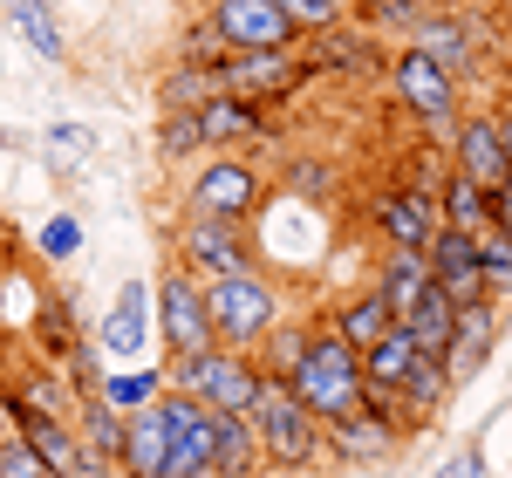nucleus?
<instances>
[{
	"label": "nucleus",
	"mask_w": 512,
	"mask_h": 478,
	"mask_svg": "<svg viewBox=\"0 0 512 478\" xmlns=\"http://www.w3.org/2000/svg\"><path fill=\"white\" fill-rule=\"evenodd\" d=\"M287 390L308 403L315 424H335V417H349L355 403H362V356H355L335 328H315L308 335V356L294 362V376H287Z\"/></svg>",
	"instance_id": "f257e3e1"
},
{
	"label": "nucleus",
	"mask_w": 512,
	"mask_h": 478,
	"mask_svg": "<svg viewBox=\"0 0 512 478\" xmlns=\"http://www.w3.org/2000/svg\"><path fill=\"white\" fill-rule=\"evenodd\" d=\"M171 390L205 403V410H253V397H260V362H253V349L205 342L192 356H171Z\"/></svg>",
	"instance_id": "f03ea898"
},
{
	"label": "nucleus",
	"mask_w": 512,
	"mask_h": 478,
	"mask_svg": "<svg viewBox=\"0 0 512 478\" xmlns=\"http://www.w3.org/2000/svg\"><path fill=\"white\" fill-rule=\"evenodd\" d=\"M246 424H253L260 451H267V465H280V472L315 465L321 424L308 417V403L287 390V376H267V369H260V397H253V410H246Z\"/></svg>",
	"instance_id": "7ed1b4c3"
},
{
	"label": "nucleus",
	"mask_w": 512,
	"mask_h": 478,
	"mask_svg": "<svg viewBox=\"0 0 512 478\" xmlns=\"http://www.w3.org/2000/svg\"><path fill=\"white\" fill-rule=\"evenodd\" d=\"M205 321H212V342L226 349H260V335L280 321V294L267 274H219L205 280Z\"/></svg>",
	"instance_id": "20e7f679"
},
{
	"label": "nucleus",
	"mask_w": 512,
	"mask_h": 478,
	"mask_svg": "<svg viewBox=\"0 0 512 478\" xmlns=\"http://www.w3.org/2000/svg\"><path fill=\"white\" fill-rule=\"evenodd\" d=\"M301 62H294V48H226L219 62H212V82H219V96H233L246 110H267V103H287L294 89H301Z\"/></svg>",
	"instance_id": "39448f33"
},
{
	"label": "nucleus",
	"mask_w": 512,
	"mask_h": 478,
	"mask_svg": "<svg viewBox=\"0 0 512 478\" xmlns=\"http://www.w3.org/2000/svg\"><path fill=\"white\" fill-rule=\"evenodd\" d=\"M390 96L424 123V130H444V137H451V123H458V96H465V89H458V76H444L424 48H403V55L390 62Z\"/></svg>",
	"instance_id": "423d86ee"
},
{
	"label": "nucleus",
	"mask_w": 512,
	"mask_h": 478,
	"mask_svg": "<svg viewBox=\"0 0 512 478\" xmlns=\"http://www.w3.org/2000/svg\"><path fill=\"white\" fill-rule=\"evenodd\" d=\"M151 301H158V328H164V349H171V356H192V349L212 342V321H205V280L185 274L178 260L158 274Z\"/></svg>",
	"instance_id": "0eeeda50"
},
{
	"label": "nucleus",
	"mask_w": 512,
	"mask_h": 478,
	"mask_svg": "<svg viewBox=\"0 0 512 478\" xmlns=\"http://www.w3.org/2000/svg\"><path fill=\"white\" fill-rule=\"evenodd\" d=\"M198 219H226V226H246L253 212H260V171L246 158H212L205 171L192 178V192H185Z\"/></svg>",
	"instance_id": "6e6552de"
},
{
	"label": "nucleus",
	"mask_w": 512,
	"mask_h": 478,
	"mask_svg": "<svg viewBox=\"0 0 512 478\" xmlns=\"http://www.w3.org/2000/svg\"><path fill=\"white\" fill-rule=\"evenodd\" d=\"M205 21L226 48H294L301 41V28L287 21L280 0H212Z\"/></svg>",
	"instance_id": "1a4fd4ad"
},
{
	"label": "nucleus",
	"mask_w": 512,
	"mask_h": 478,
	"mask_svg": "<svg viewBox=\"0 0 512 478\" xmlns=\"http://www.w3.org/2000/svg\"><path fill=\"white\" fill-rule=\"evenodd\" d=\"M178 267L198 280H219V274H246L253 267V253H246V239H239V226H226V219H185L178 226Z\"/></svg>",
	"instance_id": "9d476101"
},
{
	"label": "nucleus",
	"mask_w": 512,
	"mask_h": 478,
	"mask_svg": "<svg viewBox=\"0 0 512 478\" xmlns=\"http://www.w3.org/2000/svg\"><path fill=\"white\" fill-rule=\"evenodd\" d=\"M396 438H403V424H396V410L383 403H355L349 417H335V424H321V444L335 451V458H355V465H369V458H390Z\"/></svg>",
	"instance_id": "9b49d317"
},
{
	"label": "nucleus",
	"mask_w": 512,
	"mask_h": 478,
	"mask_svg": "<svg viewBox=\"0 0 512 478\" xmlns=\"http://www.w3.org/2000/svg\"><path fill=\"white\" fill-rule=\"evenodd\" d=\"M171 444H164V472L158 478H212V410L171 390Z\"/></svg>",
	"instance_id": "f8f14e48"
},
{
	"label": "nucleus",
	"mask_w": 512,
	"mask_h": 478,
	"mask_svg": "<svg viewBox=\"0 0 512 478\" xmlns=\"http://www.w3.org/2000/svg\"><path fill=\"white\" fill-rule=\"evenodd\" d=\"M424 267H431V287H437V294H451L458 308L485 294V274H478V239L458 233V226H437V233L424 239Z\"/></svg>",
	"instance_id": "ddd939ff"
},
{
	"label": "nucleus",
	"mask_w": 512,
	"mask_h": 478,
	"mask_svg": "<svg viewBox=\"0 0 512 478\" xmlns=\"http://www.w3.org/2000/svg\"><path fill=\"white\" fill-rule=\"evenodd\" d=\"M492 349H499V301H492V294H478V301L458 308L451 342H444V369H451V383L478 376V369L492 362Z\"/></svg>",
	"instance_id": "4468645a"
},
{
	"label": "nucleus",
	"mask_w": 512,
	"mask_h": 478,
	"mask_svg": "<svg viewBox=\"0 0 512 478\" xmlns=\"http://www.w3.org/2000/svg\"><path fill=\"white\" fill-rule=\"evenodd\" d=\"M410 48H424L444 76H472L478 55H485V35H472V21L465 14H437V7H424V21L410 28Z\"/></svg>",
	"instance_id": "2eb2a0df"
},
{
	"label": "nucleus",
	"mask_w": 512,
	"mask_h": 478,
	"mask_svg": "<svg viewBox=\"0 0 512 478\" xmlns=\"http://www.w3.org/2000/svg\"><path fill=\"white\" fill-rule=\"evenodd\" d=\"M164 444H171V403H164V397L137 403V410H123L117 472H130V478H158V472H164Z\"/></svg>",
	"instance_id": "dca6fc26"
},
{
	"label": "nucleus",
	"mask_w": 512,
	"mask_h": 478,
	"mask_svg": "<svg viewBox=\"0 0 512 478\" xmlns=\"http://www.w3.org/2000/svg\"><path fill=\"white\" fill-rule=\"evenodd\" d=\"M451 171L472 178L478 192H492L506 178V144H499V117H458L451 123Z\"/></svg>",
	"instance_id": "f3484780"
},
{
	"label": "nucleus",
	"mask_w": 512,
	"mask_h": 478,
	"mask_svg": "<svg viewBox=\"0 0 512 478\" xmlns=\"http://www.w3.org/2000/svg\"><path fill=\"white\" fill-rule=\"evenodd\" d=\"M355 356H362V397L383 403V410H396V390H403V376L417 369V356H424V349H417V342H410V335L390 321V328H383L369 349H355Z\"/></svg>",
	"instance_id": "a211bd4d"
},
{
	"label": "nucleus",
	"mask_w": 512,
	"mask_h": 478,
	"mask_svg": "<svg viewBox=\"0 0 512 478\" xmlns=\"http://www.w3.org/2000/svg\"><path fill=\"white\" fill-rule=\"evenodd\" d=\"M369 219H376V233L390 239V246H424L437 233V199L417 192V185H396V192H383V199L369 205Z\"/></svg>",
	"instance_id": "6ab92c4d"
},
{
	"label": "nucleus",
	"mask_w": 512,
	"mask_h": 478,
	"mask_svg": "<svg viewBox=\"0 0 512 478\" xmlns=\"http://www.w3.org/2000/svg\"><path fill=\"white\" fill-rule=\"evenodd\" d=\"M267 451L253 438L246 410H212V478H260Z\"/></svg>",
	"instance_id": "aec40b11"
},
{
	"label": "nucleus",
	"mask_w": 512,
	"mask_h": 478,
	"mask_svg": "<svg viewBox=\"0 0 512 478\" xmlns=\"http://www.w3.org/2000/svg\"><path fill=\"white\" fill-rule=\"evenodd\" d=\"M0 376H7V369H0ZM7 390H14V403H21L28 417H76V403H82L55 362H21V369L7 376Z\"/></svg>",
	"instance_id": "412c9836"
},
{
	"label": "nucleus",
	"mask_w": 512,
	"mask_h": 478,
	"mask_svg": "<svg viewBox=\"0 0 512 478\" xmlns=\"http://www.w3.org/2000/svg\"><path fill=\"white\" fill-rule=\"evenodd\" d=\"M451 369H444V356H417V369L403 376V390H396V417L417 431V424H431V417H444V403H451Z\"/></svg>",
	"instance_id": "4be33fe9"
},
{
	"label": "nucleus",
	"mask_w": 512,
	"mask_h": 478,
	"mask_svg": "<svg viewBox=\"0 0 512 478\" xmlns=\"http://www.w3.org/2000/svg\"><path fill=\"white\" fill-rule=\"evenodd\" d=\"M14 438L35 451L41 465H48V478H76L82 465V444H76V417H28L21 410V424H14Z\"/></svg>",
	"instance_id": "5701e85b"
},
{
	"label": "nucleus",
	"mask_w": 512,
	"mask_h": 478,
	"mask_svg": "<svg viewBox=\"0 0 512 478\" xmlns=\"http://www.w3.org/2000/svg\"><path fill=\"white\" fill-rule=\"evenodd\" d=\"M0 7H7V35H21L41 62H69V35H62L55 0H0Z\"/></svg>",
	"instance_id": "b1692460"
},
{
	"label": "nucleus",
	"mask_w": 512,
	"mask_h": 478,
	"mask_svg": "<svg viewBox=\"0 0 512 478\" xmlns=\"http://www.w3.org/2000/svg\"><path fill=\"white\" fill-rule=\"evenodd\" d=\"M451 321H458V301L451 294H437V287H424L403 315H396V328L424 349V356H444V342H451Z\"/></svg>",
	"instance_id": "393cba45"
},
{
	"label": "nucleus",
	"mask_w": 512,
	"mask_h": 478,
	"mask_svg": "<svg viewBox=\"0 0 512 478\" xmlns=\"http://www.w3.org/2000/svg\"><path fill=\"white\" fill-rule=\"evenodd\" d=\"M431 287V267H424V246H390L383 267H376V294L390 301V315H403L417 294Z\"/></svg>",
	"instance_id": "a878e982"
},
{
	"label": "nucleus",
	"mask_w": 512,
	"mask_h": 478,
	"mask_svg": "<svg viewBox=\"0 0 512 478\" xmlns=\"http://www.w3.org/2000/svg\"><path fill=\"white\" fill-rule=\"evenodd\" d=\"M431 199H437V226H458L472 239L492 226V199L478 192L472 178H458V171H444V185H431Z\"/></svg>",
	"instance_id": "bb28decb"
},
{
	"label": "nucleus",
	"mask_w": 512,
	"mask_h": 478,
	"mask_svg": "<svg viewBox=\"0 0 512 478\" xmlns=\"http://www.w3.org/2000/svg\"><path fill=\"white\" fill-rule=\"evenodd\" d=\"M198 137H205V144H260L267 123H260V110H246L233 96H205V103H198Z\"/></svg>",
	"instance_id": "cd10ccee"
},
{
	"label": "nucleus",
	"mask_w": 512,
	"mask_h": 478,
	"mask_svg": "<svg viewBox=\"0 0 512 478\" xmlns=\"http://www.w3.org/2000/svg\"><path fill=\"white\" fill-rule=\"evenodd\" d=\"M144 301H151V287L130 280L117 294V308L103 315V349H110V356H137V349H144Z\"/></svg>",
	"instance_id": "c85d7f7f"
},
{
	"label": "nucleus",
	"mask_w": 512,
	"mask_h": 478,
	"mask_svg": "<svg viewBox=\"0 0 512 478\" xmlns=\"http://www.w3.org/2000/svg\"><path fill=\"white\" fill-rule=\"evenodd\" d=\"M390 321H396V315H390V301H383V294L369 287V294H355V301H342L328 328H335V335H342L349 349H369V342H376V335H383Z\"/></svg>",
	"instance_id": "c756f323"
},
{
	"label": "nucleus",
	"mask_w": 512,
	"mask_h": 478,
	"mask_svg": "<svg viewBox=\"0 0 512 478\" xmlns=\"http://www.w3.org/2000/svg\"><path fill=\"white\" fill-rule=\"evenodd\" d=\"M76 444L117 465V444H123V410H117V403H103V397H82V403H76Z\"/></svg>",
	"instance_id": "7c9ffc66"
},
{
	"label": "nucleus",
	"mask_w": 512,
	"mask_h": 478,
	"mask_svg": "<svg viewBox=\"0 0 512 478\" xmlns=\"http://www.w3.org/2000/svg\"><path fill=\"white\" fill-rule=\"evenodd\" d=\"M478 274H485V294H492V301L512 294V233H499V226L478 233Z\"/></svg>",
	"instance_id": "2f4dec72"
},
{
	"label": "nucleus",
	"mask_w": 512,
	"mask_h": 478,
	"mask_svg": "<svg viewBox=\"0 0 512 478\" xmlns=\"http://www.w3.org/2000/svg\"><path fill=\"white\" fill-rule=\"evenodd\" d=\"M308 335H315V328H294V321H274V328L260 335V349H267V356H260V369H267V376H294V362L308 356Z\"/></svg>",
	"instance_id": "473e14b6"
},
{
	"label": "nucleus",
	"mask_w": 512,
	"mask_h": 478,
	"mask_svg": "<svg viewBox=\"0 0 512 478\" xmlns=\"http://www.w3.org/2000/svg\"><path fill=\"white\" fill-rule=\"evenodd\" d=\"M41 144H48V164H55V171H82V164L96 158V130H89V123H55Z\"/></svg>",
	"instance_id": "72a5a7b5"
},
{
	"label": "nucleus",
	"mask_w": 512,
	"mask_h": 478,
	"mask_svg": "<svg viewBox=\"0 0 512 478\" xmlns=\"http://www.w3.org/2000/svg\"><path fill=\"white\" fill-rule=\"evenodd\" d=\"M164 110H198L205 96H219V82H212V69H192V62H178V69H164Z\"/></svg>",
	"instance_id": "f704fd0d"
},
{
	"label": "nucleus",
	"mask_w": 512,
	"mask_h": 478,
	"mask_svg": "<svg viewBox=\"0 0 512 478\" xmlns=\"http://www.w3.org/2000/svg\"><path fill=\"white\" fill-rule=\"evenodd\" d=\"M158 383H164V376H151V369H137V376H103V383H96V397L117 403V410H137V403L158 397Z\"/></svg>",
	"instance_id": "c9c22d12"
},
{
	"label": "nucleus",
	"mask_w": 512,
	"mask_h": 478,
	"mask_svg": "<svg viewBox=\"0 0 512 478\" xmlns=\"http://www.w3.org/2000/svg\"><path fill=\"white\" fill-rule=\"evenodd\" d=\"M198 144V110H164V123H158V151L164 158H192Z\"/></svg>",
	"instance_id": "e433bc0d"
},
{
	"label": "nucleus",
	"mask_w": 512,
	"mask_h": 478,
	"mask_svg": "<svg viewBox=\"0 0 512 478\" xmlns=\"http://www.w3.org/2000/svg\"><path fill=\"white\" fill-rule=\"evenodd\" d=\"M35 335H41V349H48V362H62L82 342V335H76V315H69L62 301H48V308H41V328H35Z\"/></svg>",
	"instance_id": "4c0bfd02"
},
{
	"label": "nucleus",
	"mask_w": 512,
	"mask_h": 478,
	"mask_svg": "<svg viewBox=\"0 0 512 478\" xmlns=\"http://www.w3.org/2000/svg\"><path fill=\"white\" fill-rule=\"evenodd\" d=\"M280 7H287V21H294V28H301V35H308V28H335V21H342V7H349V0H280Z\"/></svg>",
	"instance_id": "58836bf2"
},
{
	"label": "nucleus",
	"mask_w": 512,
	"mask_h": 478,
	"mask_svg": "<svg viewBox=\"0 0 512 478\" xmlns=\"http://www.w3.org/2000/svg\"><path fill=\"white\" fill-rule=\"evenodd\" d=\"M219 55H226V41L212 35V21H192V28H185V62H192V69H212Z\"/></svg>",
	"instance_id": "ea45409f"
},
{
	"label": "nucleus",
	"mask_w": 512,
	"mask_h": 478,
	"mask_svg": "<svg viewBox=\"0 0 512 478\" xmlns=\"http://www.w3.org/2000/svg\"><path fill=\"white\" fill-rule=\"evenodd\" d=\"M0 478H48V465L21 438H0Z\"/></svg>",
	"instance_id": "a19ab883"
},
{
	"label": "nucleus",
	"mask_w": 512,
	"mask_h": 478,
	"mask_svg": "<svg viewBox=\"0 0 512 478\" xmlns=\"http://www.w3.org/2000/svg\"><path fill=\"white\" fill-rule=\"evenodd\" d=\"M76 246H82V226H76V219H69V212L41 226V253H48V260H69Z\"/></svg>",
	"instance_id": "79ce46f5"
},
{
	"label": "nucleus",
	"mask_w": 512,
	"mask_h": 478,
	"mask_svg": "<svg viewBox=\"0 0 512 478\" xmlns=\"http://www.w3.org/2000/svg\"><path fill=\"white\" fill-rule=\"evenodd\" d=\"M369 14H376L383 28H403V35H410V28L424 21V0H369Z\"/></svg>",
	"instance_id": "37998d69"
},
{
	"label": "nucleus",
	"mask_w": 512,
	"mask_h": 478,
	"mask_svg": "<svg viewBox=\"0 0 512 478\" xmlns=\"http://www.w3.org/2000/svg\"><path fill=\"white\" fill-rule=\"evenodd\" d=\"M485 199H492V226H499V233H512V171L492 185V192H485Z\"/></svg>",
	"instance_id": "c03bdc74"
},
{
	"label": "nucleus",
	"mask_w": 512,
	"mask_h": 478,
	"mask_svg": "<svg viewBox=\"0 0 512 478\" xmlns=\"http://www.w3.org/2000/svg\"><path fill=\"white\" fill-rule=\"evenodd\" d=\"M14 424H21V403H14L7 376H0V438H14Z\"/></svg>",
	"instance_id": "a18cd8bd"
},
{
	"label": "nucleus",
	"mask_w": 512,
	"mask_h": 478,
	"mask_svg": "<svg viewBox=\"0 0 512 478\" xmlns=\"http://www.w3.org/2000/svg\"><path fill=\"white\" fill-rule=\"evenodd\" d=\"M444 478H492V472H485L478 451H465V458H451V472H444Z\"/></svg>",
	"instance_id": "49530a36"
},
{
	"label": "nucleus",
	"mask_w": 512,
	"mask_h": 478,
	"mask_svg": "<svg viewBox=\"0 0 512 478\" xmlns=\"http://www.w3.org/2000/svg\"><path fill=\"white\" fill-rule=\"evenodd\" d=\"M499 144H506V164H512V110L499 117Z\"/></svg>",
	"instance_id": "de8ad7c7"
},
{
	"label": "nucleus",
	"mask_w": 512,
	"mask_h": 478,
	"mask_svg": "<svg viewBox=\"0 0 512 478\" xmlns=\"http://www.w3.org/2000/svg\"><path fill=\"white\" fill-rule=\"evenodd\" d=\"M7 253H14V239H7V226H0V267H7Z\"/></svg>",
	"instance_id": "09e8293b"
},
{
	"label": "nucleus",
	"mask_w": 512,
	"mask_h": 478,
	"mask_svg": "<svg viewBox=\"0 0 512 478\" xmlns=\"http://www.w3.org/2000/svg\"><path fill=\"white\" fill-rule=\"evenodd\" d=\"M506 62H512V28H506Z\"/></svg>",
	"instance_id": "8fccbe9b"
},
{
	"label": "nucleus",
	"mask_w": 512,
	"mask_h": 478,
	"mask_svg": "<svg viewBox=\"0 0 512 478\" xmlns=\"http://www.w3.org/2000/svg\"><path fill=\"white\" fill-rule=\"evenodd\" d=\"M472 7H499V0H472Z\"/></svg>",
	"instance_id": "3c124183"
},
{
	"label": "nucleus",
	"mask_w": 512,
	"mask_h": 478,
	"mask_svg": "<svg viewBox=\"0 0 512 478\" xmlns=\"http://www.w3.org/2000/svg\"><path fill=\"white\" fill-rule=\"evenodd\" d=\"M0 151H7V130H0Z\"/></svg>",
	"instance_id": "603ef678"
},
{
	"label": "nucleus",
	"mask_w": 512,
	"mask_h": 478,
	"mask_svg": "<svg viewBox=\"0 0 512 478\" xmlns=\"http://www.w3.org/2000/svg\"><path fill=\"white\" fill-rule=\"evenodd\" d=\"M205 7H212V0H205Z\"/></svg>",
	"instance_id": "864d4df0"
},
{
	"label": "nucleus",
	"mask_w": 512,
	"mask_h": 478,
	"mask_svg": "<svg viewBox=\"0 0 512 478\" xmlns=\"http://www.w3.org/2000/svg\"><path fill=\"white\" fill-rule=\"evenodd\" d=\"M123 478H130V472H123Z\"/></svg>",
	"instance_id": "5fc2aeb1"
}]
</instances>
